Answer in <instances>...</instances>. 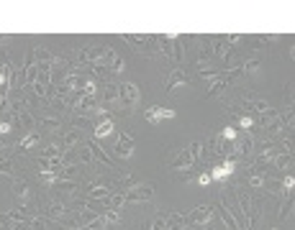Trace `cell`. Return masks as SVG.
Here are the masks:
<instances>
[{
    "label": "cell",
    "instance_id": "obj_10",
    "mask_svg": "<svg viewBox=\"0 0 295 230\" xmlns=\"http://www.w3.org/2000/svg\"><path fill=\"white\" fill-rule=\"evenodd\" d=\"M121 84L118 82H113V80H108L105 84H103V105H110V108H116V105H121Z\"/></svg>",
    "mask_w": 295,
    "mask_h": 230
},
{
    "label": "cell",
    "instance_id": "obj_28",
    "mask_svg": "<svg viewBox=\"0 0 295 230\" xmlns=\"http://www.w3.org/2000/svg\"><path fill=\"white\" fill-rule=\"evenodd\" d=\"M144 118H146V123H152V126H157L162 120V108L160 105H152V108H146V112H144Z\"/></svg>",
    "mask_w": 295,
    "mask_h": 230
},
{
    "label": "cell",
    "instance_id": "obj_11",
    "mask_svg": "<svg viewBox=\"0 0 295 230\" xmlns=\"http://www.w3.org/2000/svg\"><path fill=\"white\" fill-rule=\"evenodd\" d=\"M103 64H105V69H108V72H113V74H121L123 69H126V62H123V56H121L116 49H108V52H105V56H103Z\"/></svg>",
    "mask_w": 295,
    "mask_h": 230
},
{
    "label": "cell",
    "instance_id": "obj_22",
    "mask_svg": "<svg viewBox=\"0 0 295 230\" xmlns=\"http://www.w3.org/2000/svg\"><path fill=\"white\" fill-rule=\"evenodd\" d=\"M41 144V136H39V130H31V133H26L24 138L18 141V151H29V148H34V146H39Z\"/></svg>",
    "mask_w": 295,
    "mask_h": 230
},
{
    "label": "cell",
    "instance_id": "obj_21",
    "mask_svg": "<svg viewBox=\"0 0 295 230\" xmlns=\"http://www.w3.org/2000/svg\"><path fill=\"white\" fill-rule=\"evenodd\" d=\"M110 133H113V120H110V118H103V120H98V123H95V128H93L95 141H103V138H108Z\"/></svg>",
    "mask_w": 295,
    "mask_h": 230
},
{
    "label": "cell",
    "instance_id": "obj_34",
    "mask_svg": "<svg viewBox=\"0 0 295 230\" xmlns=\"http://www.w3.org/2000/svg\"><path fill=\"white\" fill-rule=\"evenodd\" d=\"M52 190H59L64 194H75V182H57Z\"/></svg>",
    "mask_w": 295,
    "mask_h": 230
},
{
    "label": "cell",
    "instance_id": "obj_3",
    "mask_svg": "<svg viewBox=\"0 0 295 230\" xmlns=\"http://www.w3.org/2000/svg\"><path fill=\"white\" fill-rule=\"evenodd\" d=\"M231 158H249L254 151V136L252 133H244V136H236V141H231Z\"/></svg>",
    "mask_w": 295,
    "mask_h": 230
},
{
    "label": "cell",
    "instance_id": "obj_29",
    "mask_svg": "<svg viewBox=\"0 0 295 230\" xmlns=\"http://www.w3.org/2000/svg\"><path fill=\"white\" fill-rule=\"evenodd\" d=\"M77 158H80V164H93V154L87 148V141H82L77 146Z\"/></svg>",
    "mask_w": 295,
    "mask_h": 230
},
{
    "label": "cell",
    "instance_id": "obj_39",
    "mask_svg": "<svg viewBox=\"0 0 295 230\" xmlns=\"http://www.w3.org/2000/svg\"><path fill=\"white\" fill-rule=\"evenodd\" d=\"M211 182H213V179H211V174H208V172L198 176V184H200V187H208V184H211Z\"/></svg>",
    "mask_w": 295,
    "mask_h": 230
},
{
    "label": "cell",
    "instance_id": "obj_17",
    "mask_svg": "<svg viewBox=\"0 0 295 230\" xmlns=\"http://www.w3.org/2000/svg\"><path fill=\"white\" fill-rule=\"evenodd\" d=\"M213 210H218V215H221L226 230H239V225H236V220H234V215H231V210H229V204H226V200H221V202L213 207Z\"/></svg>",
    "mask_w": 295,
    "mask_h": 230
},
{
    "label": "cell",
    "instance_id": "obj_36",
    "mask_svg": "<svg viewBox=\"0 0 295 230\" xmlns=\"http://www.w3.org/2000/svg\"><path fill=\"white\" fill-rule=\"evenodd\" d=\"M103 218H105V222L110 225V222H118V220H121V212H118V210H110V207H108V210H103Z\"/></svg>",
    "mask_w": 295,
    "mask_h": 230
},
{
    "label": "cell",
    "instance_id": "obj_40",
    "mask_svg": "<svg viewBox=\"0 0 295 230\" xmlns=\"http://www.w3.org/2000/svg\"><path fill=\"white\" fill-rule=\"evenodd\" d=\"M175 115H177V112H175L172 108H162V120H165V118L170 120V118H175Z\"/></svg>",
    "mask_w": 295,
    "mask_h": 230
},
{
    "label": "cell",
    "instance_id": "obj_12",
    "mask_svg": "<svg viewBox=\"0 0 295 230\" xmlns=\"http://www.w3.org/2000/svg\"><path fill=\"white\" fill-rule=\"evenodd\" d=\"M188 84V77H185V72L180 66H172V72L167 74V80H165V92L170 95V92L175 90V87H185Z\"/></svg>",
    "mask_w": 295,
    "mask_h": 230
},
{
    "label": "cell",
    "instance_id": "obj_19",
    "mask_svg": "<svg viewBox=\"0 0 295 230\" xmlns=\"http://www.w3.org/2000/svg\"><path fill=\"white\" fill-rule=\"evenodd\" d=\"M13 197H16L21 204H24V202L31 197V187H29L26 179H18V176L13 179Z\"/></svg>",
    "mask_w": 295,
    "mask_h": 230
},
{
    "label": "cell",
    "instance_id": "obj_4",
    "mask_svg": "<svg viewBox=\"0 0 295 230\" xmlns=\"http://www.w3.org/2000/svg\"><path fill=\"white\" fill-rule=\"evenodd\" d=\"M123 200H126V202H149V200H154V184H152V182L133 184L131 190L123 192Z\"/></svg>",
    "mask_w": 295,
    "mask_h": 230
},
{
    "label": "cell",
    "instance_id": "obj_30",
    "mask_svg": "<svg viewBox=\"0 0 295 230\" xmlns=\"http://www.w3.org/2000/svg\"><path fill=\"white\" fill-rule=\"evenodd\" d=\"M62 151H64V148H62L59 144H52V146H47V148L41 151V156H44V158H59Z\"/></svg>",
    "mask_w": 295,
    "mask_h": 230
},
{
    "label": "cell",
    "instance_id": "obj_42",
    "mask_svg": "<svg viewBox=\"0 0 295 230\" xmlns=\"http://www.w3.org/2000/svg\"><path fill=\"white\" fill-rule=\"evenodd\" d=\"M269 230H280V228H269Z\"/></svg>",
    "mask_w": 295,
    "mask_h": 230
},
{
    "label": "cell",
    "instance_id": "obj_20",
    "mask_svg": "<svg viewBox=\"0 0 295 230\" xmlns=\"http://www.w3.org/2000/svg\"><path fill=\"white\" fill-rule=\"evenodd\" d=\"M85 141H87V138H85ZM87 148H90V154H93V158H98L100 164H105L108 169H113V158L98 146V141H87Z\"/></svg>",
    "mask_w": 295,
    "mask_h": 230
},
{
    "label": "cell",
    "instance_id": "obj_1",
    "mask_svg": "<svg viewBox=\"0 0 295 230\" xmlns=\"http://www.w3.org/2000/svg\"><path fill=\"white\" fill-rule=\"evenodd\" d=\"M121 108L126 110V112H133L136 110V105H139V100H141V92H139V87H136L133 82H123L121 84Z\"/></svg>",
    "mask_w": 295,
    "mask_h": 230
},
{
    "label": "cell",
    "instance_id": "obj_13",
    "mask_svg": "<svg viewBox=\"0 0 295 230\" xmlns=\"http://www.w3.org/2000/svg\"><path fill=\"white\" fill-rule=\"evenodd\" d=\"M195 164H198V161L193 158V154H190L188 148H183L180 154H175V156H172V161H170V166H172V169H177V172L190 169V166H195Z\"/></svg>",
    "mask_w": 295,
    "mask_h": 230
},
{
    "label": "cell",
    "instance_id": "obj_18",
    "mask_svg": "<svg viewBox=\"0 0 295 230\" xmlns=\"http://www.w3.org/2000/svg\"><path fill=\"white\" fill-rule=\"evenodd\" d=\"M110 194H113V190L108 187V184H100V182H95L93 187L87 190V200H95V202H98V200H100V202H108Z\"/></svg>",
    "mask_w": 295,
    "mask_h": 230
},
{
    "label": "cell",
    "instance_id": "obj_27",
    "mask_svg": "<svg viewBox=\"0 0 295 230\" xmlns=\"http://www.w3.org/2000/svg\"><path fill=\"white\" fill-rule=\"evenodd\" d=\"M82 95H87V98H95V95H98V80H95V77H85V82H82Z\"/></svg>",
    "mask_w": 295,
    "mask_h": 230
},
{
    "label": "cell",
    "instance_id": "obj_16",
    "mask_svg": "<svg viewBox=\"0 0 295 230\" xmlns=\"http://www.w3.org/2000/svg\"><path fill=\"white\" fill-rule=\"evenodd\" d=\"M41 215L47 218V220H64L67 215H70V210H67L64 202H54V204L47 207V210H41Z\"/></svg>",
    "mask_w": 295,
    "mask_h": 230
},
{
    "label": "cell",
    "instance_id": "obj_43",
    "mask_svg": "<svg viewBox=\"0 0 295 230\" xmlns=\"http://www.w3.org/2000/svg\"><path fill=\"white\" fill-rule=\"evenodd\" d=\"M0 161H3V154H0Z\"/></svg>",
    "mask_w": 295,
    "mask_h": 230
},
{
    "label": "cell",
    "instance_id": "obj_24",
    "mask_svg": "<svg viewBox=\"0 0 295 230\" xmlns=\"http://www.w3.org/2000/svg\"><path fill=\"white\" fill-rule=\"evenodd\" d=\"M269 161H272L277 169H282V172L292 169V154H277V156H272Z\"/></svg>",
    "mask_w": 295,
    "mask_h": 230
},
{
    "label": "cell",
    "instance_id": "obj_35",
    "mask_svg": "<svg viewBox=\"0 0 295 230\" xmlns=\"http://www.w3.org/2000/svg\"><path fill=\"white\" fill-rule=\"evenodd\" d=\"M39 176H41L44 182H47L49 187H54V184L59 182V174H57V172H39Z\"/></svg>",
    "mask_w": 295,
    "mask_h": 230
},
{
    "label": "cell",
    "instance_id": "obj_2",
    "mask_svg": "<svg viewBox=\"0 0 295 230\" xmlns=\"http://www.w3.org/2000/svg\"><path fill=\"white\" fill-rule=\"evenodd\" d=\"M213 220V204H198L195 210H190L185 218H183V225H195V228H200V225H206V222H211Z\"/></svg>",
    "mask_w": 295,
    "mask_h": 230
},
{
    "label": "cell",
    "instance_id": "obj_5",
    "mask_svg": "<svg viewBox=\"0 0 295 230\" xmlns=\"http://www.w3.org/2000/svg\"><path fill=\"white\" fill-rule=\"evenodd\" d=\"M123 41L131 44L139 54H146V56H157V46H149V36H136V34H123Z\"/></svg>",
    "mask_w": 295,
    "mask_h": 230
},
{
    "label": "cell",
    "instance_id": "obj_37",
    "mask_svg": "<svg viewBox=\"0 0 295 230\" xmlns=\"http://www.w3.org/2000/svg\"><path fill=\"white\" fill-rule=\"evenodd\" d=\"M236 136H239V133H236V128H231V126H226L223 133H221V138H223V141H229V144L236 141Z\"/></svg>",
    "mask_w": 295,
    "mask_h": 230
},
{
    "label": "cell",
    "instance_id": "obj_25",
    "mask_svg": "<svg viewBox=\"0 0 295 230\" xmlns=\"http://www.w3.org/2000/svg\"><path fill=\"white\" fill-rule=\"evenodd\" d=\"M264 172H257V169H252V174H249V179H246V184H249V187H252V190H262L264 187Z\"/></svg>",
    "mask_w": 295,
    "mask_h": 230
},
{
    "label": "cell",
    "instance_id": "obj_9",
    "mask_svg": "<svg viewBox=\"0 0 295 230\" xmlns=\"http://www.w3.org/2000/svg\"><path fill=\"white\" fill-rule=\"evenodd\" d=\"M234 169H236V158H223L221 164H216L208 174H211L213 182H226V179L234 174Z\"/></svg>",
    "mask_w": 295,
    "mask_h": 230
},
{
    "label": "cell",
    "instance_id": "obj_41",
    "mask_svg": "<svg viewBox=\"0 0 295 230\" xmlns=\"http://www.w3.org/2000/svg\"><path fill=\"white\" fill-rule=\"evenodd\" d=\"M3 41H6V36H0V46H3Z\"/></svg>",
    "mask_w": 295,
    "mask_h": 230
},
{
    "label": "cell",
    "instance_id": "obj_31",
    "mask_svg": "<svg viewBox=\"0 0 295 230\" xmlns=\"http://www.w3.org/2000/svg\"><path fill=\"white\" fill-rule=\"evenodd\" d=\"M290 215H292V194H287L282 207H280V220H287Z\"/></svg>",
    "mask_w": 295,
    "mask_h": 230
},
{
    "label": "cell",
    "instance_id": "obj_8",
    "mask_svg": "<svg viewBox=\"0 0 295 230\" xmlns=\"http://www.w3.org/2000/svg\"><path fill=\"white\" fill-rule=\"evenodd\" d=\"M113 156L116 158H131L133 156V136H128V133H121L118 138H116V146H113Z\"/></svg>",
    "mask_w": 295,
    "mask_h": 230
},
{
    "label": "cell",
    "instance_id": "obj_7",
    "mask_svg": "<svg viewBox=\"0 0 295 230\" xmlns=\"http://www.w3.org/2000/svg\"><path fill=\"white\" fill-rule=\"evenodd\" d=\"M236 197H239V207H241V212H244V218H246V222H249V228L254 225V202H252V197H249V192H244V184H239L236 187Z\"/></svg>",
    "mask_w": 295,
    "mask_h": 230
},
{
    "label": "cell",
    "instance_id": "obj_23",
    "mask_svg": "<svg viewBox=\"0 0 295 230\" xmlns=\"http://www.w3.org/2000/svg\"><path fill=\"white\" fill-rule=\"evenodd\" d=\"M16 123H18V126H24V128H26V133L36 130V118H34V115H31L29 110L18 112V115H16Z\"/></svg>",
    "mask_w": 295,
    "mask_h": 230
},
{
    "label": "cell",
    "instance_id": "obj_32",
    "mask_svg": "<svg viewBox=\"0 0 295 230\" xmlns=\"http://www.w3.org/2000/svg\"><path fill=\"white\" fill-rule=\"evenodd\" d=\"M259 69V59H249V62H241V74H254Z\"/></svg>",
    "mask_w": 295,
    "mask_h": 230
},
{
    "label": "cell",
    "instance_id": "obj_6",
    "mask_svg": "<svg viewBox=\"0 0 295 230\" xmlns=\"http://www.w3.org/2000/svg\"><path fill=\"white\" fill-rule=\"evenodd\" d=\"M108 52V46H87V49H80L77 52V62L82 66H90V64H95V62H103Z\"/></svg>",
    "mask_w": 295,
    "mask_h": 230
},
{
    "label": "cell",
    "instance_id": "obj_14",
    "mask_svg": "<svg viewBox=\"0 0 295 230\" xmlns=\"http://www.w3.org/2000/svg\"><path fill=\"white\" fill-rule=\"evenodd\" d=\"M82 141H85V136H82V130H77V128L59 133V146H62V148H75V146H80Z\"/></svg>",
    "mask_w": 295,
    "mask_h": 230
},
{
    "label": "cell",
    "instance_id": "obj_26",
    "mask_svg": "<svg viewBox=\"0 0 295 230\" xmlns=\"http://www.w3.org/2000/svg\"><path fill=\"white\" fill-rule=\"evenodd\" d=\"M34 56H36V64H52V59H54L47 46H36V49H34Z\"/></svg>",
    "mask_w": 295,
    "mask_h": 230
},
{
    "label": "cell",
    "instance_id": "obj_33",
    "mask_svg": "<svg viewBox=\"0 0 295 230\" xmlns=\"http://www.w3.org/2000/svg\"><path fill=\"white\" fill-rule=\"evenodd\" d=\"M0 174H3V176H11V179H16L13 161H11V158H3V161H0Z\"/></svg>",
    "mask_w": 295,
    "mask_h": 230
},
{
    "label": "cell",
    "instance_id": "obj_38",
    "mask_svg": "<svg viewBox=\"0 0 295 230\" xmlns=\"http://www.w3.org/2000/svg\"><path fill=\"white\" fill-rule=\"evenodd\" d=\"M188 151H190V154H193V158L198 161V158L203 156V144H200V141H193V144L188 146Z\"/></svg>",
    "mask_w": 295,
    "mask_h": 230
},
{
    "label": "cell",
    "instance_id": "obj_15",
    "mask_svg": "<svg viewBox=\"0 0 295 230\" xmlns=\"http://www.w3.org/2000/svg\"><path fill=\"white\" fill-rule=\"evenodd\" d=\"M36 128H41L44 133H57L62 128V118L59 115H44V118L36 120Z\"/></svg>",
    "mask_w": 295,
    "mask_h": 230
}]
</instances>
